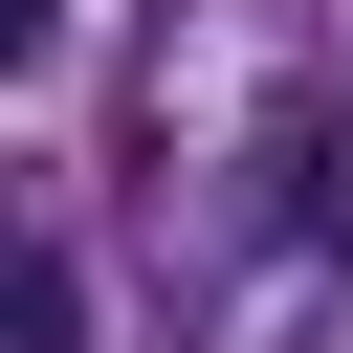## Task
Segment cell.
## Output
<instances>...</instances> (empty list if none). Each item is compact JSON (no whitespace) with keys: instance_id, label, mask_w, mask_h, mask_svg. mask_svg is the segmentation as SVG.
I'll return each instance as SVG.
<instances>
[{"instance_id":"1","label":"cell","mask_w":353,"mask_h":353,"mask_svg":"<svg viewBox=\"0 0 353 353\" xmlns=\"http://www.w3.org/2000/svg\"><path fill=\"white\" fill-rule=\"evenodd\" d=\"M0 331H22V353H66V331H88V265H66V243H22V287H0Z\"/></svg>"},{"instance_id":"2","label":"cell","mask_w":353,"mask_h":353,"mask_svg":"<svg viewBox=\"0 0 353 353\" xmlns=\"http://www.w3.org/2000/svg\"><path fill=\"white\" fill-rule=\"evenodd\" d=\"M44 44H66V0H0V66H44Z\"/></svg>"}]
</instances>
